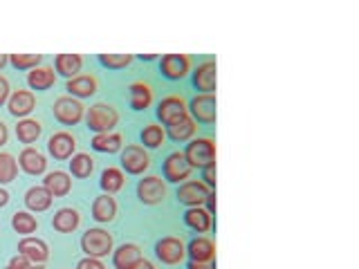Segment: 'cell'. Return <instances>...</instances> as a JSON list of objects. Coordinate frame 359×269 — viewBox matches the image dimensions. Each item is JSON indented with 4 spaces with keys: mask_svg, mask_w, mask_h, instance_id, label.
<instances>
[{
    "mask_svg": "<svg viewBox=\"0 0 359 269\" xmlns=\"http://www.w3.org/2000/svg\"><path fill=\"white\" fill-rule=\"evenodd\" d=\"M86 123H88V128L93 130L95 134L112 132L117 123H119V112H117L115 106L106 104V101H99V104L88 108V112H86Z\"/></svg>",
    "mask_w": 359,
    "mask_h": 269,
    "instance_id": "6da1fadb",
    "label": "cell"
},
{
    "mask_svg": "<svg viewBox=\"0 0 359 269\" xmlns=\"http://www.w3.org/2000/svg\"><path fill=\"white\" fill-rule=\"evenodd\" d=\"M182 155L191 164V168H205L209 164H216V142L209 137L191 139Z\"/></svg>",
    "mask_w": 359,
    "mask_h": 269,
    "instance_id": "7a4b0ae2",
    "label": "cell"
},
{
    "mask_svg": "<svg viewBox=\"0 0 359 269\" xmlns=\"http://www.w3.org/2000/svg\"><path fill=\"white\" fill-rule=\"evenodd\" d=\"M112 244H115V238L112 233H108L106 229H88L81 235V249L86 251V256L90 258H104L112 251Z\"/></svg>",
    "mask_w": 359,
    "mask_h": 269,
    "instance_id": "3957f363",
    "label": "cell"
},
{
    "mask_svg": "<svg viewBox=\"0 0 359 269\" xmlns=\"http://www.w3.org/2000/svg\"><path fill=\"white\" fill-rule=\"evenodd\" d=\"M52 110H54V117L61 123H65V126H74V123H79L86 117V106L70 95H63L56 99Z\"/></svg>",
    "mask_w": 359,
    "mask_h": 269,
    "instance_id": "277c9868",
    "label": "cell"
},
{
    "mask_svg": "<svg viewBox=\"0 0 359 269\" xmlns=\"http://www.w3.org/2000/svg\"><path fill=\"white\" fill-rule=\"evenodd\" d=\"M121 166L130 175H142L151 166V157L144 151V146L130 144L121 151Z\"/></svg>",
    "mask_w": 359,
    "mask_h": 269,
    "instance_id": "5b68a950",
    "label": "cell"
},
{
    "mask_svg": "<svg viewBox=\"0 0 359 269\" xmlns=\"http://www.w3.org/2000/svg\"><path fill=\"white\" fill-rule=\"evenodd\" d=\"M155 256L166 265H177L187 256V247L175 235H166L155 242Z\"/></svg>",
    "mask_w": 359,
    "mask_h": 269,
    "instance_id": "8992f818",
    "label": "cell"
},
{
    "mask_svg": "<svg viewBox=\"0 0 359 269\" xmlns=\"http://www.w3.org/2000/svg\"><path fill=\"white\" fill-rule=\"evenodd\" d=\"M187 101L182 97L177 95H168L164 97L160 104H157V119H160L164 126H171L173 121L182 119L184 115H189L187 112Z\"/></svg>",
    "mask_w": 359,
    "mask_h": 269,
    "instance_id": "52a82bcc",
    "label": "cell"
},
{
    "mask_svg": "<svg viewBox=\"0 0 359 269\" xmlns=\"http://www.w3.org/2000/svg\"><path fill=\"white\" fill-rule=\"evenodd\" d=\"M137 198L144 205H160V202L166 198V184L162 177L157 175H149L140 179L137 184Z\"/></svg>",
    "mask_w": 359,
    "mask_h": 269,
    "instance_id": "ba28073f",
    "label": "cell"
},
{
    "mask_svg": "<svg viewBox=\"0 0 359 269\" xmlns=\"http://www.w3.org/2000/svg\"><path fill=\"white\" fill-rule=\"evenodd\" d=\"M209 195H211V188L205 182H198V179L180 184L177 188V200L187 207H202Z\"/></svg>",
    "mask_w": 359,
    "mask_h": 269,
    "instance_id": "9c48e42d",
    "label": "cell"
},
{
    "mask_svg": "<svg viewBox=\"0 0 359 269\" xmlns=\"http://www.w3.org/2000/svg\"><path fill=\"white\" fill-rule=\"evenodd\" d=\"M189 70H191V59L187 54H164L160 59V72L162 76L171 78V81L184 78Z\"/></svg>",
    "mask_w": 359,
    "mask_h": 269,
    "instance_id": "30bf717a",
    "label": "cell"
},
{
    "mask_svg": "<svg viewBox=\"0 0 359 269\" xmlns=\"http://www.w3.org/2000/svg\"><path fill=\"white\" fill-rule=\"evenodd\" d=\"M191 164L184 160V155L180 153V151H175V153H171L164 160V164H162V173H164V179L166 182H175V184H180L182 179H187L189 175H191Z\"/></svg>",
    "mask_w": 359,
    "mask_h": 269,
    "instance_id": "8fae6325",
    "label": "cell"
},
{
    "mask_svg": "<svg viewBox=\"0 0 359 269\" xmlns=\"http://www.w3.org/2000/svg\"><path fill=\"white\" fill-rule=\"evenodd\" d=\"M191 115H194V121L200 123H213L216 121V97L213 95H196L189 101Z\"/></svg>",
    "mask_w": 359,
    "mask_h": 269,
    "instance_id": "7c38bea8",
    "label": "cell"
},
{
    "mask_svg": "<svg viewBox=\"0 0 359 269\" xmlns=\"http://www.w3.org/2000/svg\"><path fill=\"white\" fill-rule=\"evenodd\" d=\"M18 254H22L32 265H43L50 258V247L45 240L34 238V235H25L18 242Z\"/></svg>",
    "mask_w": 359,
    "mask_h": 269,
    "instance_id": "4fadbf2b",
    "label": "cell"
},
{
    "mask_svg": "<svg viewBox=\"0 0 359 269\" xmlns=\"http://www.w3.org/2000/svg\"><path fill=\"white\" fill-rule=\"evenodd\" d=\"M48 151L54 160H70L76 151V139L74 134H70L67 130H59L54 132L52 137L48 139Z\"/></svg>",
    "mask_w": 359,
    "mask_h": 269,
    "instance_id": "5bb4252c",
    "label": "cell"
},
{
    "mask_svg": "<svg viewBox=\"0 0 359 269\" xmlns=\"http://www.w3.org/2000/svg\"><path fill=\"white\" fill-rule=\"evenodd\" d=\"M194 85L200 90L202 95H213V92H216V61L207 59V61H202L196 67Z\"/></svg>",
    "mask_w": 359,
    "mask_h": 269,
    "instance_id": "9a60e30c",
    "label": "cell"
},
{
    "mask_svg": "<svg viewBox=\"0 0 359 269\" xmlns=\"http://www.w3.org/2000/svg\"><path fill=\"white\" fill-rule=\"evenodd\" d=\"M34 108H36V97H34L32 90H20L18 88V90H14V92L9 95L7 110L14 117H22V119H25Z\"/></svg>",
    "mask_w": 359,
    "mask_h": 269,
    "instance_id": "2e32d148",
    "label": "cell"
},
{
    "mask_svg": "<svg viewBox=\"0 0 359 269\" xmlns=\"http://www.w3.org/2000/svg\"><path fill=\"white\" fill-rule=\"evenodd\" d=\"M18 166L27 175H41L45 173V168H48V160H45V155L39 153L34 146H25L18 155Z\"/></svg>",
    "mask_w": 359,
    "mask_h": 269,
    "instance_id": "e0dca14e",
    "label": "cell"
},
{
    "mask_svg": "<svg viewBox=\"0 0 359 269\" xmlns=\"http://www.w3.org/2000/svg\"><path fill=\"white\" fill-rule=\"evenodd\" d=\"M97 78L93 74H76L72 78H67L65 90L70 92V97L74 99H86V97H93L97 92Z\"/></svg>",
    "mask_w": 359,
    "mask_h": 269,
    "instance_id": "ac0fdd59",
    "label": "cell"
},
{
    "mask_svg": "<svg viewBox=\"0 0 359 269\" xmlns=\"http://www.w3.org/2000/svg\"><path fill=\"white\" fill-rule=\"evenodd\" d=\"M142 249L140 244L135 242H123L119 249L112 254V265H115L117 269H133L135 265H137L142 261Z\"/></svg>",
    "mask_w": 359,
    "mask_h": 269,
    "instance_id": "d6986e66",
    "label": "cell"
},
{
    "mask_svg": "<svg viewBox=\"0 0 359 269\" xmlns=\"http://www.w3.org/2000/svg\"><path fill=\"white\" fill-rule=\"evenodd\" d=\"M128 104L133 110H146L153 104V88L144 81H133L128 85Z\"/></svg>",
    "mask_w": 359,
    "mask_h": 269,
    "instance_id": "ffe728a7",
    "label": "cell"
},
{
    "mask_svg": "<svg viewBox=\"0 0 359 269\" xmlns=\"http://www.w3.org/2000/svg\"><path fill=\"white\" fill-rule=\"evenodd\" d=\"M79 224H81V216H79V211L72 207L59 209L52 218V227L59 233H72L79 229Z\"/></svg>",
    "mask_w": 359,
    "mask_h": 269,
    "instance_id": "44dd1931",
    "label": "cell"
},
{
    "mask_svg": "<svg viewBox=\"0 0 359 269\" xmlns=\"http://www.w3.org/2000/svg\"><path fill=\"white\" fill-rule=\"evenodd\" d=\"M187 254L191 256V261H198V263H211L216 258V244L209 238H194L187 244Z\"/></svg>",
    "mask_w": 359,
    "mask_h": 269,
    "instance_id": "7402d4cb",
    "label": "cell"
},
{
    "mask_svg": "<svg viewBox=\"0 0 359 269\" xmlns=\"http://www.w3.org/2000/svg\"><path fill=\"white\" fill-rule=\"evenodd\" d=\"M43 186L50 191L52 198H63V195L70 193V188H72V177L67 175L65 171H52V173L45 175Z\"/></svg>",
    "mask_w": 359,
    "mask_h": 269,
    "instance_id": "603a6c76",
    "label": "cell"
},
{
    "mask_svg": "<svg viewBox=\"0 0 359 269\" xmlns=\"http://www.w3.org/2000/svg\"><path fill=\"white\" fill-rule=\"evenodd\" d=\"M56 83V72L52 65H39L27 72V85L32 90H50Z\"/></svg>",
    "mask_w": 359,
    "mask_h": 269,
    "instance_id": "cb8c5ba5",
    "label": "cell"
},
{
    "mask_svg": "<svg viewBox=\"0 0 359 269\" xmlns=\"http://www.w3.org/2000/svg\"><path fill=\"white\" fill-rule=\"evenodd\" d=\"M93 218L97 222H112L117 218V200L104 193L93 202Z\"/></svg>",
    "mask_w": 359,
    "mask_h": 269,
    "instance_id": "d4e9b609",
    "label": "cell"
},
{
    "mask_svg": "<svg viewBox=\"0 0 359 269\" xmlns=\"http://www.w3.org/2000/svg\"><path fill=\"white\" fill-rule=\"evenodd\" d=\"M184 224L187 227H191L194 231L198 233H205L211 229V213L207 209H202V207H189L184 211Z\"/></svg>",
    "mask_w": 359,
    "mask_h": 269,
    "instance_id": "484cf974",
    "label": "cell"
},
{
    "mask_svg": "<svg viewBox=\"0 0 359 269\" xmlns=\"http://www.w3.org/2000/svg\"><path fill=\"white\" fill-rule=\"evenodd\" d=\"M52 193L45 186H32L25 193V207L29 211H48L52 207Z\"/></svg>",
    "mask_w": 359,
    "mask_h": 269,
    "instance_id": "4316f807",
    "label": "cell"
},
{
    "mask_svg": "<svg viewBox=\"0 0 359 269\" xmlns=\"http://www.w3.org/2000/svg\"><path fill=\"white\" fill-rule=\"evenodd\" d=\"M81 67H83V56L81 54H59L54 59V70L67 76V78H72L76 76L79 72H81Z\"/></svg>",
    "mask_w": 359,
    "mask_h": 269,
    "instance_id": "83f0119b",
    "label": "cell"
},
{
    "mask_svg": "<svg viewBox=\"0 0 359 269\" xmlns=\"http://www.w3.org/2000/svg\"><path fill=\"white\" fill-rule=\"evenodd\" d=\"M90 146H93L97 153H119L123 146V134L121 132H101V134H95Z\"/></svg>",
    "mask_w": 359,
    "mask_h": 269,
    "instance_id": "f1b7e54d",
    "label": "cell"
},
{
    "mask_svg": "<svg viewBox=\"0 0 359 269\" xmlns=\"http://www.w3.org/2000/svg\"><path fill=\"white\" fill-rule=\"evenodd\" d=\"M166 128H168L166 134H168V137H171L173 142H187V139L194 137L196 130H198L194 117H189V115H184L182 119L173 121L171 126H166Z\"/></svg>",
    "mask_w": 359,
    "mask_h": 269,
    "instance_id": "f546056e",
    "label": "cell"
},
{
    "mask_svg": "<svg viewBox=\"0 0 359 269\" xmlns=\"http://www.w3.org/2000/svg\"><path fill=\"white\" fill-rule=\"evenodd\" d=\"M41 132H43V123L39 119L25 117V119H20L18 126H16V137L22 144H34L41 137Z\"/></svg>",
    "mask_w": 359,
    "mask_h": 269,
    "instance_id": "4dcf8cb0",
    "label": "cell"
},
{
    "mask_svg": "<svg viewBox=\"0 0 359 269\" xmlns=\"http://www.w3.org/2000/svg\"><path fill=\"white\" fill-rule=\"evenodd\" d=\"M101 188H104V193H117V191L123 188V184H126V175H123V171H119V168L115 166H108L104 168V173H101Z\"/></svg>",
    "mask_w": 359,
    "mask_h": 269,
    "instance_id": "1f68e13d",
    "label": "cell"
},
{
    "mask_svg": "<svg viewBox=\"0 0 359 269\" xmlns=\"http://www.w3.org/2000/svg\"><path fill=\"white\" fill-rule=\"evenodd\" d=\"M95 171V160L88 153H76L70 157V173L79 179L90 177Z\"/></svg>",
    "mask_w": 359,
    "mask_h": 269,
    "instance_id": "d6a6232c",
    "label": "cell"
},
{
    "mask_svg": "<svg viewBox=\"0 0 359 269\" xmlns=\"http://www.w3.org/2000/svg\"><path fill=\"white\" fill-rule=\"evenodd\" d=\"M11 229L20 235H29L39 229V220L27 211H16L14 216H11Z\"/></svg>",
    "mask_w": 359,
    "mask_h": 269,
    "instance_id": "836d02e7",
    "label": "cell"
},
{
    "mask_svg": "<svg viewBox=\"0 0 359 269\" xmlns=\"http://www.w3.org/2000/svg\"><path fill=\"white\" fill-rule=\"evenodd\" d=\"M140 139H142L144 146H149V149H157V146L164 144L166 130L160 126V123H146L144 130L140 132Z\"/></svg>",
    "mask_w": 359,
    "mask_h": 269,
    "instance_id": "e575fe53",
    "label": "cell"
},
{
    "mask_svg": "<svg viewBox=\"0 0 359 269\" xmlns=\"http://www.w3.org/2000/svg\"><path fill=\"white\" fill-rule=\"evenodd\" d=\"M18 175V160L11 153H0V184L14 182Z\"/></svg>",
    "mask_w": 359,
    "mask_h": 269,
    "instance_id": "d590c367",
    "label": "cell"
},
{
    "mask_svg": "<svg viewBox=\"0 0 359 269\" xmlns=\"http://www.w3.org/2000/svg\"><path fill=\"white\" fill-rule=\"evenodd\" d=\"M43 61V54H9V63L16 70H34Z\"/></svg>",
    "mask_w": 359,
    "mask_h": 269,
    "instance_id": "8d00e7d4",
    "label": "cell"
},
{
    "mask_svg": "<svg viewBox=\"0 0 359 269\" xmlns=\"http://www.w3.org/2000/svg\"><path fill=\"white\" fill-rule=\"evenodd\" d=\"M135 56L133 54H99V63L112 67V70H121V67H128L133 63Z\"/></svg>",
    "mask_w": 359,
    "mask_h": 269,
    "instance_id": "74e56055",
    "label": "cell"
},
{
    "mask_svg": "<svg viewBox=\"0 0 359 269\" xmlns=\"http://www.w3.org/2000/svg\"><path fill=\"white\" fill-rule=\"evenodd\" d=\"M202 179H205V184L209 188L216 191V164H209V166L202 168Z\"/></svg>",
    "mask_w": 359,
    "mask_h": 269,
    "instance_id": "f35d334b",
    "label": "cell"
},
{
    "mask_svg": "<svg viewBox=\"0 0 359 269\" xmlns=\"http://www.w3.org/2000/svg\"><path fill=\"white\" fill-rule=\"evenodd\" d=\"M76 269H106V265L99 261V258H90V256H86V258H81V261L76 263Z\"/></svg>",
    "mask_w": 359,
    "mask_h": 269,
    "instance_id": "ab89813d",
    "label": "cell"
},
{
    "mask_svg": "<svg viewBox=\"0 0 359 269\" xmlns=\"http://www.w3.org/2000/svg\"><path fill=\"white\" fill-rule=\"evenodd\" d=\"M29 267H32V263H29L22 254H16V256L7 263V269H29Z\"/></svg>",
    "mask_w": 359,
    "mask_h": 269,
    "instance_id": "60d3db41",
    "label": "cell"
},
{
    "mask_svg": "<svg viewBox=\"0 0 359 269\" xmlns=\"http://www.w3.org/2000/svg\"><path fill=\"white\" fill-rule=\"evenodd\" d=\"M9 95H11V85L7 81V76L0 74V106H5L9 101Z\"/></svg>",
    "mask_w": 359,
    "mask_h": 269,
    "instance_id": "b9f144b4",
    "label": "cell"
},
{
    "mask_svg": "<svg viewBox=\"0 0 359 269\" xmlns=\"http://www.w3.org/2000/svg\"><path fill=\"white\" fill-rule=\"evenodd\" d=\"M205 205H207V211L213 216V213H216V191H211V195L207 198Z\"/></svg>",
    "mask_w": 359,
    "mask_h": 269,
    "instance_id": "7bdbcfd3",
    "label": "cell"
},
{
    "mask_svg": "<svg viewBox=\"0 0 359 269\" xmlns=\"http://www.w3.org/2000/svg\"><path fill=\"white\" fill-rule=\"evenodd\" d=\"M7 139H9V130H7L5 123L0 121V149H3V146L7 144Z\"/></svg>",
    "mask_w": 359,
    "mask_h": 269,
    "instance_id": "ee69618b",
    "label": "cell"
},
{
    "mask_svg": "<svg viewBox=\"0 0 359 269\" xmlns=\"http://www.w3.org/2000/svg\"><path fill=\"white\" fill-rule=\"evenodd\" d=\"M187 269H216L211 263H198V261H191Z\"/></svg>",
    "mask_w": 359,
    "mask_h": 269,
    "instance_id": "f6af8a7d",
    "label": "cell"
},
{
    "mask_svg": "<svg viewBox=\"0 0 359 269\" xmlns=\"http://www.w3.org/2000/svg\"><path fill=\"white\" fill-rule=\"evenodd\" d=\"M133 269H155V265H153V263H149V261H146V258H142V261H140L137 265H135Z\"/></svg>",
    "mask_w": 359,
    "mask_h": 269,
    "instance_id": "bcb514c9",
    "label": "cell"
},
{
    "mask_svg": "<svg viewBox=\"0 0 359 269\" xmlns=\"http://www.w3.org/2000/svg\"><path fill=\"white\" fill-rule=\"evenodd\" d=\"M7 202H9V191L0 188V207H7Z\"/></svg>",
    "mask_w": 359,
    "mask_h": 269,
    "instance_id": "7dc6e473",
    "label": "cell"
},
{
    "mask_svg": "<svg viewBox=\"0 0 359 269\" xmlns=\"http://www.w3.org/2000/svg\"><path fill=\"white\" fill-rule=\"evenodd\" d=\"M7 63H9V56L7 54H0V70H3Z\"/></svg>",
    "mask_w": 359,
    "mask_h": 269,
    "instance_id": "c3c4849f",
    "label": "cell"
},
{
    "mask_svg": "<svg viewBox=\"0 0 359 269\" xmlns=\"http://www.w3.org/2000/svg\"><path fill=\"white\" fill-rule=\"evenodd\" d=\"M142 59H146V61H153V59H157V54H140Z\"/></svg>",
    "mask_w": 359,
    "mask_h": 269,
    "instance_id": "681fc988",
    "label": "cell"
},
{
    "mask_svg": "<svg viewBox=\"0 0 359 269\" xmlns=\"http://www.w3.org/2000/svg\"><path fill=\"white\" fill-rule=\"evenodd\" d=\"M29 269H45V267H43V265H32Z\"/></svg>",
    "mask_w": 359,
    "mask_h": 269,
    "instance_id": "f907efd6",
    "label": "cell"
}]
</instances>
